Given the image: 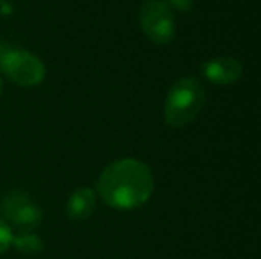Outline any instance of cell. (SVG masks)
<instances>
[{
    "instance_id": "9c48e42d",
    "label": "cell",
    "mask_w": 261,
    "mask_h": 259,
    "mask_svg": "<svg viewBox=\"0 0 261 259\" xmlns=\"http://www.w3.org/2000/svg\"><path fill=\"white\" fill-rule=\"evenodd\" d=\"M13 238H14V235H13L11 225L7 224L4 218H0V256L9 250V247L13 245Z\"/></svg>"
},
{
    "instance_id": "6da1fadb",
    "label": "cell",
    "mask_w": 261,
    "mask_h": 259,
    "mask_svg": "<svg viewBox=\"0 0 261 259\" xmlns=\"http://www.w3.org/2000/svg\"><path fill=\"white\" fill-rule=\"evenodd\" d=\"M155 176L148 163L137 158H121L109 163L98 178L96 192L109 208L130 211L149 200Z\"/></svg>"
},
{
    "instance_id": "277c9868",
    "label": "cell",
    "mask_w": 261,
    "mask_h": 259,
    "mask_svg": "<svg viewBox=\"0 0 261 259\" xmlns=\"http://www.w3.org/2000/svg\"><path fill=\"white\" fill-rule=\"evenodd\" d=\"M139 23L148 39L156 45H169L176 34V20L172 9L164 0H148L141 7Z\"/></svg>"
},
{
    "instance_id": "7a4b0ae2",
    "label": "cell",
    "mask_w": 261,
    "mask_h": 259,
    "mask_svg": "<svg viewBox=\"0 0 261 259\" xmlns=\"http://www.w3.org/2000/svg\"><path fill=\"white\" fill-rule=\"evenodd\" d=\"M206 103V91L194 76L176 80L164 103V121L172 128H183L199 116Z\"/></svg>"
},
{
    "instance_id": "4fadbf2b",
    "label": "cell",
    "mask_w": 261,
    "mask_h": 259,
    "mask_svg": "<svg viewBox=\"0 0 261 259\" xmlns=\"http://www.w3.org/2000/svg\"><path fill=\"white\" fill-rule=\"evenodd\" d=\"M0 94H2V78H0Z\"/></svg>"
},
{
    "instance_id": "5b68a950",
    "label": "cell",
    "mask_w": 261,
    "mask_h": 259,
    "mask_svg": "<svg viewBox=\"0 0 261 259\" xmlns=\"http://www.w3.org/2000/svg\"><path fill=\"white\" fill-rule=\"evenodd\" d=\"M0 211L9 225L20 229V233H34L43 222V211L31 197L23 192H9L0 200Z\"/></svg>"
},
{
    "instance_id": "8fae6325",
    "label": "cell",
    "mask_w": 261,
    "mask_h": 259,
    "mask_svg": "<svg viewBox=\"0 0 261 259\" xmlns=\"http://www.w3.org/2000/svg\"><path fill=\"white\" fill-rule=\"evenodd\" d=\"M11 13H13V2L0 0V16H11Z\"/></svg>"
},
{
    "instance_id": "52a82bcc",
    "label": "cell",
    "mask_w": 261,
    "mask_h": 259,
    "mask_svg": "<svg viewBox=\"0 0 261 259\" xmlns=\"http://www.w3.org/2000/svg\"><path fill=\"white\" fill-rule=\"evenodd\" d=\"M96 197L98 194L89 187L76 188L66 203V215L71 220H86L96 210Z\"/></svg>"
},
{
    "instance_id": "ba28073f",
    "label": "cell",
    "mask_w": 261,
    "mask_h": 259,
    "mask_svg": "<svg viewBox=\"0 0 261 259\" xmlns=\"http://www.w3.org/2000/svg\"><path fill=\"white\" fill-rule=\"evenodd\" d=\"M13 247L18 252L34 256L45 249V243H43L41 236H38L36 233H20L13 238Z\"/></svg>"
},
{
    "instance_id": "7c38bea8",
    "label": "cell",
    "mask_w": 261,
    "mask_h": 259,
    "mask_svg": "<svg viewBox=\"0 0 261 259\" xmlns=\"http://www.w3.org/2000/svg\"><path fill=\"white\" fill-rule=\"evenodd\" d=\"M7 50H9V46H7V45H4V43L0 41V61H2V57H4V55H6V52H7Z\"/></svg>"
},
{
    "instance_id": "8992f818",
    "label": "cell",
    "mask_w": 261,
    "mask_h": 259,
    "mask_svg": "<svg viewBox=\"0 0 261 259\" xmlns=\"http://www.w3.org/2000/svg\"><path fill=\"white\" fill-rule=\"evenodd\" d=\"M201 69H203L204 78L215 85H231V83L238 82L244 75L242 63L229 55L213 57V59L206 61Z\"/></svg>"
},
{
    "instance_id": "30bf717a",
    "label": "cell",
    "mask_w": 261,
    "mask_h": 259,
    "mask_svg": "<svg viewBox=\"0 0 261 259\" xmlns=\"http://www.w3.org/2000/svg\"><path fill=\"white\" fill-rule=\"evenodd\" d=\"M192 0H167V6L171 7L172 11H179V13H187V11H190V7H192Z\"/></svg>"
},
{
    "instance_id": "3957f363",
    "label": "cell",
    "mask_w": 261,
    "mask_h": 259,
    "mask_svg": "<svg viewBox=\"0 0 261 259\" xmlns=\"http://www.w3.org/2000/svg\"><path fill=\"white\" fill-rule=\"evenodd\" d=\"M0 69L20 87H36L45 80V63L36 53L23 48H11L0 61Z\"/></svg>"
}]
</instances>
